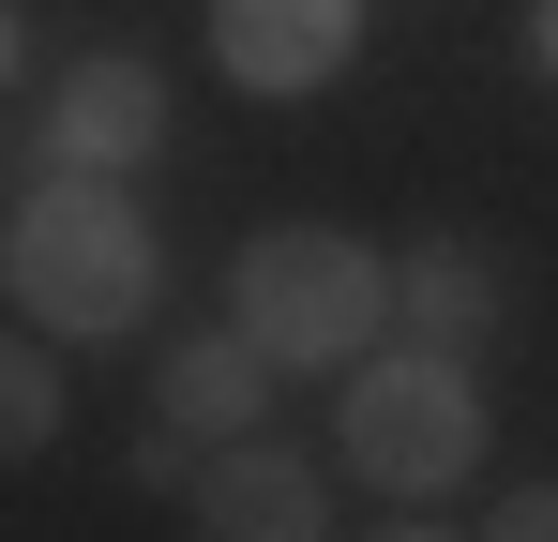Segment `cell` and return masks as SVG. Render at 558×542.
<instances>
[{
  "instance_id": "cell-1",
  "label": "cell",
  "mask_w": 558,
  "mask_h": 542,
  "mask_svg": "<svg viewBox=\"0 0 558 542\" xmlns=\"http://www.w3.org/2000/svg\"><path fill=\"white\" fill-rule=\"evenodd\" d=\"M0 301H15L46 347H121V332L167 301V242H151V211L106 167H46L0 211Z\"/></svg>"
},
{
  "instance_id": "cell-2",
  "label": "cell",
  "mask_w": 558,
  "mask_h": 542,
  "mask_svg": "<svg viewBox=\"0 0 558 542\" xmlns=\"http://www.w3.org/2000/svg\"><path fill=\"white\" fill-rule=\"evenodd\" d=\"M483 422H498L483 347H423V332H377V347L348 361V392H332V452H348V482H377L392 513H438L468 467H483Z\"/></svg>"
},
{
  "instance_id": "cell-3",
  "label": "cell",
  "mask_w": 558,
  "mask_h": 542,
  "mask_svg": "<svg viewBox=\"0 0 558 542\" xmlns=\"http://www.w3.org/2000/svg\"><path fill=\"white\" fill-rule=\"evenodd\" d=\"M227 317H242L287 377H348V361L392 332V257H377L363 226L287 211V226H257V242L227 257Z\"/></svg>"
},
{
  "instance_id": "cell-4",
  "label": "cell",
  "mask_w": 558,
  "mask_h": 542,
  "mask_svg": "<svg viewBox=\"0 0 558 542\" xmlns=\"http://www.w3.org/2000/svg\"><path fill=\"white\" fill-rule=\"evenodd\" d=\"M348 61H363V0H211V76L257 106H302Z\"/></svg>"
},
{
  "instance_id": "cell-5",
  "label": "cell",
  "mask_w": 558,
  "mask_h": 542,
  "mask_svg": "<svg viewBox=\"0 0 558 542\" xmlns=\"http://www.w3.org/2000/svg\"><path fill=\"white\" fill-rule=\"evenodd\" d=\"M151 151H167V76H151L136 46H92V61H61V76H46V167L136 181Z\"/></svg>"
},
{
  "instance_id": "cell-6",
  "label": "cell",
  "mask_w": 558,
  "mask_h": 542,
  "mask_svg": "<svg viewBox=\"0 0 558 542\" xmlns=\"http://www.w3.org/2000/svg\"><path fill=\"white\" fill-rule=\"evenodd\" d=\"M196 528L211 542H317L332 528V482L302 467V452H272V438H227V452H196Z\"/></svg>"
},
{
  "instance_id": "cell-7",
  "label": "cell",
  "mask_w": 558,
  "mask_h": 542,
  "mask_svg": "<svg viewBox=\"0 0 558 542\" xmlns=\"http://www.w3.org/2000/svg\"><path fill=\"white\" fill-rule=\"evenodd\" d=\"M272 377L287 361L257 347V332H242V317H211V332H182V347H167V377H151V407H167V422H182V438H257V422H272Z\"/></svg>"
},
{
  "instance_id": "cell-8",
  "label": "cell",
  "mask_w": 558,
  "mask_h": 542,
  "mask_svg": "<svg viewBox=\"0 0 558 542\" xmlns=\"http://www.w3.org/2000/svg\"><path fill=\"white\" fill-rule=\"evenodd\" d=\"M392 332L483 347V332H498V257H483V242H408V257H392Z\"/></svg>"
},
{
  "instance_id": "cell-9",
  "label": "cell",
  "mask_w": 558,
  "mask_h": 542,
  "mask_svg": "<svg viewBox=\"0 0 558 542\" xmlns=\"http://www.w3.org/2000/svg\"><path fill=\"white\" fill-rule=\"evenodd\" d=\"M46 438H61V361L46 332H0V467H31Z\"/></svg>"
},
{
  "instance_id": "cell-10",
  "label": "cell",
  "mask_w": 558,
  "mask_h": 542,
  "mask_svg": "<svg viewBox=\"0 0 558 542\" xmlns=\"http://www.w3.org/2000/svg\"><path fill=\"white\" fill-rule=\"evenodd\" d=\"M196 452H211V438H182V422L151 407V438H136V482H151V497H182V482H196Z\"/></svg>"
},
{
  "instance_id": "cell-11",
  "label": "cell",
  "mask_w": 558,
  "mask_h": 542,
  "mask_svg": "<svg viewBox=\"0 0 558 542\" xmlns=\"http://www.w3.org/2000/svg\"><path fill=\"white\" fill-rule=\"evenodd\" d=\"M483 528H498V542H558V482H513V497H498Z\"/></svg>"
},
{
  "instance_id": "cell-12",
  "label": "cell",
  "mask_w": 558,
  "mask_h": 542,
  "mask_svg": "<svg viewBox=\"0 0 558 542\" xmlns=\"http://www.w3.org/2000/svg\"><path fill=\"white\" fill-rule=\"evenodd\" d=\"M31 76V15H15V0H0V90Z\"/></svg>"
},
{
  "instance_id": "cell-13",
  "label": "cell",
  "mask_w": 558,
  "mask_h": 542,
  "mask_svg": "<svg viewBox=\"0 0 558 542\" xmlns=\"http://www.w3.org/2000/svg\"><path fill=\"white\" fill-rule=\"evenodd\" d=\"M529 61H544V76H558V0H529Z\"/></svg>"
}]
</instances>
